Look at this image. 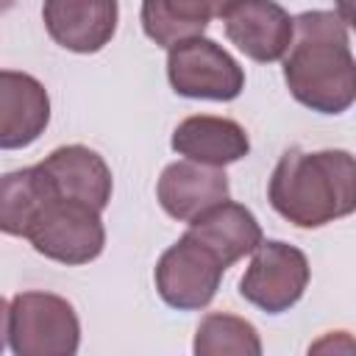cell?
Listing matches in <instances>:
<instances>
[{
	"label": "cell",
	"mask_w": 356,
	"mask_h": 356,
	"mask_svg": "<svg viewBox=\"0 0 356 356\" xmlns=\"http://www.w3.org/2000/svg\"><path fill=\"white\" fill-rule=\"evenodd\" d=\"M228 192L231 186L222 167L200 164L192 159L167 164L156 184V197L161 209L178 222H192L206 209L228 200Z\"/></svg>",
	"instance_id": "10"
},
{
	"label": "cell",
	"mask_w": 356,
	"mask_h": 356,
	"mask_svg": "<svg viewBox=\"0 0 356 356\" xmlns=\"http://www.w3.org/2000/svg\"><path fill=\"white\" fill-rule=\"evenodd\" d=\"M22 239H28L31 248L44 259L75 267L89 264L103 253L106 228L100 220V209L86 200L64 197L50 184V195L31 217Z\"/></svg>",
	"instance_id": "4"
},
{
	"label": "cell",
	"mask_w": 356,
	"mask_h": 356,
	"mask_svg": "<svg viewBox=\"0 0 356 356\" xmlns=\"http://www.w3.org/2000/svg\"><path fill=\"white\" fill-rule=\"evenodd\" d=\"M270 206L298 228H320L356 211V156L286 150L267 184Z\"/></svg>",
	"instance_id": "2"
},
{
	"label": "cell",
	"mask_w": 356,
	"mask_h": 356,
	"mask_svg": "<svg viewBox=\"0 0 356 356\" xmlns=\"http://www.w3.org/2000/svg\"><path fill=\"white\" fill-rule=\"evenodd\" d=\"M117 0H44L42 19L56 44L72 53H97L117 33Z\"/></svg>",
	"instance_id": "9"
},
{
	"label": "cell",
	"mask_w": 356,
	"mask_h": 356,
	"mask_svg": "<svg viewBox=\"0 0 356 356\" xmlns=\"http://www.w3.org/2000/svg\"><path fill=\"white\" fill-rule=\"evenodd\" d=\"M337 14L348 28L356 31V0H337Z\"/></svg>",
	"instance_id": "19"
},
{
	"label": "cell",
	"mask_w": 356,
	"mask_h": 356,
	"mask_svg": "<svg viewBox=\"0 0 356 356\" xmlns=\"http://www.w3.org/2000/svg\"><path fill=\"white\" fill-rule=\"evenodd\" d=\"M50 122L47 89L28 72H0V147L19 150L33 145Z\"/></svg>",
	"instance_id": "11"
},
{
	"label": "cell",
	"mask_w": 356,
	"mask_h": 356,
	"mask_svg": "<svg viewBox=\"0 0 356 356\" xmlns=\"http://www.w3.org/2000/svg\"><path fill=\"white\" fill-rule=\"evenodd\" d=\"M284 81L289 95L317 114H342L356 103V56L337 11L317 8L295 17Z\"/></svg>",
	"instance_id": "1"
},
{
	"label": "cell",
	"mask_w": 356,
	"mask_h": 356,
	"mask_svg": "<svg viewBox=\"0 0 356 356\" xmlns=\"http://www.w3.org/2000/svg\"><path fill=\"white\" fill-rule=\"evenodd\" d=\"M3 331L14 356H72L81 345V320L72 303L53 292H19L6 300Z\"/></svg>",
	"instance_id": "3"
},
{
	"label": "cell",
	"mask_w": 356,
	"mask_h": 356,
	"mask_svg": "<svg viewBox=\"0 0 356 356\" xmlns=\"http://www.w3.org/2000/svg\"><path fill=\"white\" fill-rule=\"evenodd\" d=\"M172 150L184 159L225 167L250 153V139L245 128L236 120L228 117H211V114H195L178 122L172 131Z\"/></svg>",
	"instance_id": "13"
},
{
	"label": "cell",
	"mask_w": 356,
	"mask_h": 356,
	"mask_svg": "<svg viewBox=\"0 0 356 356\" xmlns=\"http://www.w3.org/2000/svg\"><path fill=\"white\" fill-rule=\"evenodd\" d=\"M186 231L192 236H197L203 245H209L225 267H231L242 256L253 253L264 242L261 225L253 217V211L234 200H222V203L206 209L200 217H195L189 222Z\"/></svg>",
	"instance_id": "14"
},
{
	"label": "cell",
	"mask_w": 356,
	"mask_h": 356,
	"mask_svg": "<svg viewBox=\"0 0 356 356\" xmlns=\"http://www.w3.org/2000/svg\"><path fill=\"white\" fill-rule=\"evenodd\" d=\"M225 270L228 267L220 261V256L186 231L161 253L153 273L156 292L170 309L197 312L214 300Z\"/></svg>",
	"instance_id": "6"
},
{
	"label": "cell",
	"mask_w": 356,
	"mask_h": 356,
	"mask_svg": "<svg viewBox=\"0 0 356 356\" xmlns=\"http://www.w3.org/2000/svg\"><path fill=\"white\" fill-rule=\"evenodd\" d=\"M236 0H142V31L159 47L203 36L211 19L225 17Z\"/></svg>",
	"instance_id": "15"
},
{
	"label": "cell",
	"mask_w": 356,
	"mask_h": 356,
	"mask_svg": "<svg viewBox=\"0 0 356 356\" xmlns=\"http://www.w3.org/2000/svg\"><path fill=\"white\" fill-rule=\"evenodd\" d=\"M192 350L197 356H220V353L261 356V339L253 323H248L245 317L228 312H211L200 320Z\"/></svg>",
	"instance_id": "17"
},
{
	"label": "cell",
	"mask_w": 356,
	"mask_h": 356,
	"mask_svg": "<svg viewBox=\"0 0 356 356\" xmlns=\"http://www.w3.org/2000/svg\"><path fill=\"white\" fill-rule=\"evenodd\" d=\"M42 170L47 172L53 189L64 197L86 200L95 209H106L111 200V170L103 161L100 153H95L86 145H61L50 156H44Z\"/></svg>",
	"instance_id": "12"
},
{
	"label": "cell",
	"mask_w": 356,
	"mask_h": 356,
	"mask_svg": "<svg viewBox=\"0 0 356 356\" xmlns=\"http://www.w3.org/2000/svg\"><path fill=\"white\" fill-rule=\"evenodd\" d=\"M222 25L231 44L259 64L284 58L295 36V17L275 0H236Z\"/></svg>",
	"instance_id": "8"
},
{
	"label": "cell",
	"mask_w": 356,
	"mask_h": 356,
	"mask_svg": "<svg viewBox=\"0 0 356 356\" xmlns=\"http://www.w3.org/2000/svg\"><path fill=\"white\" fill-rule=\"evenodd\" d=\"M309 275V259L300 248L267 239L253 250V259L239 278V295L267 314H281L303 298Z\"/></svg>",
	"instance_id": "7"
},
{
	"label": "cell",
	"mask_w": 356,
	"mask_h": 356,
	"mask_svg": "<svg viewBox=\"0 0 356 356\" xmlns=\"http://www.w3.org/2000/svg\"><path fill=\"white\" fill-rule=\"evenodd\" d=\"M309 350L312 353H328V350H334V353H356V339H350L348 331H331L323 339H317Z\"/></svg>",
	"instance_id": "18"
},
{
	"label": "cell",
	"mask_w": 356,
	"mask_h": 356,
	"mask_svg": "<svg viewBox=\"0 0 356 356\" xmlns=\"http://www.w3.org/2000/svg\"><path fill=\"white\" fill-rule=\"evenodd\" d=\"M167 78L181 97L228 103L245 89V70L214 39L192 36L170 47Z\"/></svg>",
	"instance_id": "5"
},
{
	"label": "cell",
	"mask_w": 356,
	"mask_h": 356,
	"mask_svg": "<svg viewBox=\"0 0 356 356\" xmlns=\"http://www.w3.org/2000/svg\"><path fill=\"white\" fill-rule=\"evenodd\" d=\"M50 195V178L42 164L6 172L0 181V228L8 236H22L36 209Z\"/></svg>",
	"instance_id": "16"
}]
</instances>
